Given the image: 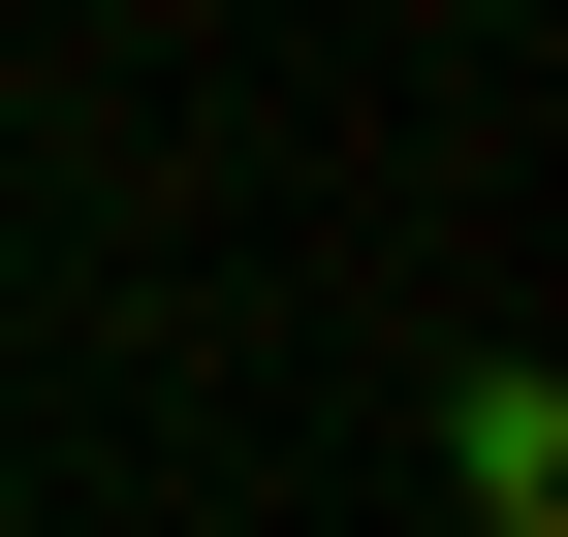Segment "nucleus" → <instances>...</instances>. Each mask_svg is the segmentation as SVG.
Here are the masks:
<instances>
[{
	"mask_svg": "<svg viewBox=\"0 0 568 537\" xmlns=\"http://www.w3.org/2000/svg\"><path fill=\"white\" fill-rule=\"evenodd\" d=\"M443 475H474V506H568V379H537V348L443 379Z\"/></svg>",
	"mask_w": 568,
	"mask_h": 537,
	"instance_id": "f257e3e1",
	"label": "nucleus"
},
{
	"mask_svg": "<svg viewBox=\"0 0 568 537\" xmlns=\"http://www.w3.org/2000/svg\"><path fill=\"white\" fill-rule=\"evenodd\" d=\"M474 537H537V506H474Z\"/></svg>",
	"mask_w": 568,
	"mask_h": 537,
	"instance_id": "f03ea898",
	"label": "nucleus"
}]
</instances>
